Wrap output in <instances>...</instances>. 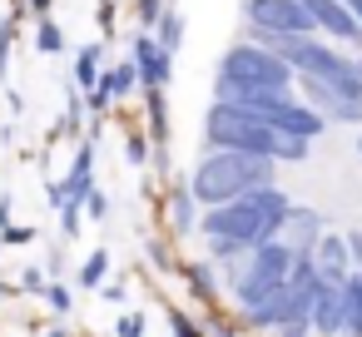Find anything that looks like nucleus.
Returning a JSON list of instances; mask_svg holds the SVG:
<instances>
[{
    "mask_svg": "<svg viewBox=\"0 0 362 337\" xmlns=\"http://www.w3.org/2000/svg\"><path fill=\"white\" fill-rule=\"evenodd\" d=\"M124 292H129V288H124V278H115V283L105 278V288H100V297H105V302H124Z\"/></svg>",
    "mask_w": 362,
    "mask_h": 337,
    "instance_id": "nucleus-29",
    "label": "nucleus"
},
{
    "mask_svg": "<svg viewBox=\"0 0 362 337\" xmlns=\"http://www.w3.org/2000/svg\"><path fill=\"white\" fill-rule=\"evenodd\" d=\"M313 263H317V278L322 283H347L357 273V263L347 253V233H322L317 248H313Z\"/></svg>",
    "mask_w": 362,
    "mask_h": 337,
    "instance_id": "nucleus-12",
    "label": "nucleus"
},
{
    "mask_svg": "<svg viewBox=\"0 0 362 337\" xmlns=\"http://www.w3.org/2000/svg\"><path fill=\"white\" fill-rule=\"evenodd\" d=\"M6 238H11V243H30V238H35V228H25V223H11V228H6Z\"/></svg>",
    "mask_w": 362,
    "mask_h": 337,
    "instance_id": "nucleus-33",
    "label": "nucleus"
},
{
    "mask_svg": "<svg viewBox=\"0 0 362 337\" xmlns=\"http://www.w3.org/2000/svg\"><path fill=\"white\" fill-rule=\"evenodd\" d=\"M45 302H50V312H60V317H65V312L75 307V297H70V288H65V283H50V292H45Z\"/></svg>",
    "mask_w": 362,
    "mask_h": 337,
    "instance_id": "nucleus-27",
    "label": "nucleus"
},
{
    "mask_svg": "<svg viewBox=\"0 0 362 337\" xmlns=\"http://www.w3.org/2000/svg\"><path fill=\"white\" fill-rule=\"evenodd\" d=\"M105 278H110V248H95L85 258V268H80V283L85 288H105Z\"/></svg>",
    "mask_w": 362,
    "mask_h": 337,
    "instance_id": "nucleus-21",
    "label": "nucleus"
},
{
    "mask_svg": "<svg viewBox=\"0 0 362 337\" xmlns=\"http://www.w3.org/2000/svg\"><path fill=\"white\" fill-rule=\"evenodd\" d=\"M21 292H35V297H45V292H50V278H45V268L25 263V273H21Z\"/></svg>",
    "mask_w": 362,
    "mask_h": 337,
    "instance_id": "nucleus-25",
    "label": "nucleus"
},
{
    "mask_svg": "<svg viewBox=\"0 0 362 337\" xmlns=\"http://www.w3.org/2000/svg\"><path fill=\"white\" fill-rule=\"evenodd\" d=\"M218 80L253 85V90H293V85H298V70H293L283 55H273V50H263L258 40L243 35L238 45L223 50V60H218Z\"/></svg>",
    "mask_w": 362,
    "mask_h": 337,
    "instance_id": "nucleus-4",
    "label": "nucleus"
},
{
    "mask_svg": "<svg viewBox=\"0 0 362 337\" xmlns=\"http://www.w3.org/2000/svg\"><path fill=\"white\" fill-rule=\"evenodd\" d=\"M124 154H129V164H149V149H144V139H129V149H124Z\"/></svg>",
    "mask_w": 362,
    "mask_h": 337,
    "instance_id": "nucleus-32",
    "label": "nucleus"
},
{
    "mask_svg": "<svg viewBox=\"0 0 362 337\" xmlns=\"http://www.w3.org/2000/svg\"><path fill=\"white\" fill-rule=\"evenodd\" d=\"M129 55H134V65H139L144 90H164V85H169V75H174V50H164L154 30H134V50H129Z\"/></svg>",
    "mask_w": 362,
    "mask_h": 337,
    "instance_id": "nucleus-10",
    "label": "nucleus"
},
{
    "mask_svg": "<svg viewBox=\"0 0 362 337\" xmlns=\"http://www.w3.org/2000/svg\"><path fill=\"white\" fill-rule=\"evenodd\" d=\"M243 25L278 35H317V20L303 0H243Z\"/></svg>",
    "mask_w": 362,
    "mask_h": 337,
    "instance_id": "nucleus-7",
    "label": "nucleus"
},
{
    "mask_svg": "<svg viewBox=\"0 0 362 337\" xmlns=\"http://www.w3.org/2000/svg\"><path fill=\"white\" fill-rule=\"evenodd\" d=\"M100 55H105V45H80V50H75V80H80L85 95H90V90L100 85V75H105Z\"/></svg>",
    "mask_w": 362,
    "mask_h": 337,
    "instance_id": "nucleus-17",
    "label": "nucleus"
},
{
    "mask_svg": "<svg viewBox=\"0 0 362 337\" xmlns=\"http://www.w3.org/2000/svg\"><path fill=\"white\" fill-rule=\"evenodd\" d=\"M179 273H184V283L199 292V302H218V288H214V268H209V263H179Z\"/></svg>",
    "mask_w": 362,
    "mask_h": 337,
    "instance_id": "nucleus-18",
    "label": "nucleus"
},
{
    "mask_svg": "<svg viewBox=\"0 0 362 337\" xmlns=\"http://www.w3.org/2000/svg\"><path fill=\"white\" fill-rule=\"evenodd\" d=\"M85 213H90V218H105V213H110V203H105V194H100V189L90 194V203H85Z\"/></svg>",
    "mask_w": 362,
    "mask_h": 337,
    "instance_id": "nucleus-30",
    "label": "nucleus"
},
{
    "mask_svg": "<svg viewBox=\"0 0 362 337\" xmlns=\"http://www.w3.org/2000/svg\"><path fill=\"white\" fill-rule=\"evenodd\" d=\"M253 248L248 243H238V238H209V258L214 263H243Z\"/></svg>",
    "mask_w": 362,
    "mask_h": 337,
    "instance_id": "nucleus-22",
    "label": "nucleus"
},
{
    "mask_svg": "<svg viewBox=\"0 0 362 337\" xmlns=\"http://www.w3.org/2000/svg\"><path fill=\"white\" fill-rule=\"evenodd\" d=\"M0 297H11V288H6V283H0Z\"/></svg>",
    "mask_w": 362,
    "mask_h": 337,
    "instance_id": "nucleus-36",
    "label": "nucleus"
},
{
    "mask_svg": "<svg viewBox=\"0 0 362 337\" xmlns=\"http://www.w3.org/2000/svg\"><path fill=\"white\" fill-rule=\"evenodd\" d=\"M35 50H40V55H60V50H65V30H60L50 16L35 20Z\"/></svg>",
    "mask_w": 362,
    "mask_h": 337,
    "instance_id": "nucleus-20",
    "label": "nucleus"
},
{
    "mask_svg": "<svg viewBox=\"0 0 362 337\" xmlns=\"http://www.w3.org/2000/svg\"><path fill=\"white\" fill-rule=\"evenodd\" d=\"M100 85H105V90H110L115 100L134 95V90L144 85V80H139V65H134V55H129V60H115V65H110V70L100 75Z\"/></svg>",
    "mask_w": 362,
    "mask_h": 337,
    "instance_id": "nucleus-16",
    "label": "nucleus"
},
{
    "mask_svg": "<svg viewBox=\"0 0 362 337\" xmlns=\"http://www.w3.org/2000/svg\"><path fill=\"white\" fill-rule=\"evenodd\" d=\"M347 253H352V263L362 268V228H347Z\"/></svg>",
    "mask_w": 362,
    "mask_h": 337,
    "instance_id": "nucleus-31",
    "label": "nucleus"
},
{
    "mask_svg": "<svg viewBox=\"0 0 362 337\" xmlns=\"http://www.w3.org/2000/svg\"><path fill=\"white\" fill-rule=\"evenodd\" d=\"M199 218H204V203L194 199L189 179H174V184H169V228H174V233H194Z\"/></svg>",
    "mask_w": 362,
    "mask_h": 337,
    "instance_id": "nucleus-14",
    "label": "nucleus"
},
{
    "mask_svg": "<svg viewBox=\"0 0 362 337\" xmlns=\"http://www.w3.org/2000/svg\"><path fill=\"white\" fill-rule=\"evenodd\" d=\"M342 337H362V268L347 278V317H342Z\"/></svg>",
    "mask_w": 362,
    "mask_h": 337,
    "instance_id": "nucleus-19",
    "label": "nucleus"
},
{
    "mask_svg": "<svg viewBox=\"0 0 362 337\" xmlns=\"http://www.w3.org/2000/svg\"><path fill=\"white\" fill-rule=\"evenodd\" d=\"M357 154H362V134H357Z\"/></svg>",
    "mask_w": 362,
    "mask_h": 337,
    "instance_id": "nucleus-39",
    "label": "nucleus"
},
{
    "mask_svg": "<svg viewBox=\"0 0 362 337\" xmlns=\"http://www.w3.org/2000/svg\"><path fill=\"white\" fill-rule=\"evenodd\" d=\"M303 6H308V11H313V20H317V35H327V40H337V45L362 50V20L352 16L347 0H303Z\"/></svg>",
    "mask_w": 362,
    "mask_h": 337,
    "instance_id": "nucleus-9",
    "label": "nucleus"
},
{
    "mask_svg": "<svg viewBox=\"0 0 362 337\" xmlns=\"http://www.w3.org/2000/svg\"><path fill=\"white\" fill-rule=\"evenodd\" d=\"M317 238H322L317 208H298V203H293V213H288V223H283V243H288L293 253H313Z\"/></svg>",
    "mask_w": 362,
    "mask_h": 337,
    "instance_id": "nucleus-15",
    "label": "nucleus"
},
{
    "mask_svg": "<svg viewBox=\"0 0 362 337\" xmlns=\"http://www.w3.org/2000/svg\"><path fill=\"white\" fill-rule=\"evenodd\" d=\"M115 332H119V337H144V317H139V312H124V317L115 322Z\"/></svg>",
    "mask_w": 362,
    "mask_h": 337,
    "instance_id": "nucleus-28",
    "label": "nucleus"
},
{
    "mask_svg": "<svg viewBox=\"0 0 362 337\" xmlns=\"http://www.w3.org/2000/svg\"><path fill=\"white\" fill-rule=\"evenodd\" d=\"M223 337H233V332H223Z\"/></svg>",
    "mask_w": 362,
    "mask_h": 337,
    "instance_id": "nucleus-40",
    "label": "nucleus"
},
{
    "mask_svg": "<svg viewBox=\"0 0 362 337\" xmlns=\"http://www.w3.org/2000/svg\"><path fill=\"white\" fill-rule=\"evenodd\" d=\"M288 278H293V248H288L283 238L258 243V248L243 258V268L233 273V307H238V312H248L263 292L283 288Z\"/></svg>",
    "mask_w": 362,
    "mask_h": 337,
    "instance_id": "nucleus-5",
    "label": "nucleus"
},
{
    "mask_svg": "<svg viewBox=\"0 0 362 337\" xmlns=\"http://www.w3.org/2000/svg\"><path fill=\"white\" fill-rule=\"evenodd\" d=\"M30 11H35V20H40V16H50V0H30Z\"/></svg>",
    "mask_w": 362,
    "mask_h": 337,
    "instance_id": "nucleus-34",
    "label": "nucleus"
},
{
    "mask_svg": "<svg viewBox=\"0 0 362 337\" xmlns=\"http://www.w3.org/2000/svg\"><path fill=\"white\" fill-rule=\"evenodd\" d=\"M169 332H174V337H209V332H204L184 307H169Z\"/></svg>",
    "mask_w": 362,
    "mask_h": 337,
    "instance_id": "nucleus-24",
    "label": "nucleus"
},
{
    "mask_svg": "<svg viewBox=\"0 0 362 337\" xmlns=\"http://www.w3.org/2000/svg\"><path fill=\"white\" fill-rule=\"evenodd\" d=\"M347 6H352V16H357V20H362V0H347Z\"/></svg>",
    "mask_w": 362,
    "mask_h": 337,
    "instance_id": "nucleus-35",
    "label": "nucleus"
},
{
    "mask_svg": "<svg viewBox=\"0 0 362 337\" xmlns=\"http://www.w3.org/2000/svg\"><path fill=\"white\" fill-rule=\"evenodd\" d=\"M342 317H347V283H313V327L317 337H342Z\"/></svg>",
    "mask_w": 362,
    "mask_h": 337,
    "instance_id": "nucleus-11",
    "label": "nucleus"
},
{
    "mask_svg": "<svg viewBox=\"0 0 362 337\" xmlns=\"http://www.w3.org/2000/svg\"><path fill=\"white\" fill-rule=\"evenodd\" d=\"M263 184H278V159L243 154V149H204V159L189 174V189H194V199L204 208L243 199V194H253Z\"/></svg>",
    "mask_w": 362,
    "mask_h": 337,
    "instance_id": "nucleus-2",
    "label": "nucleus"
},
{
    "mask_svg": "<svg viewBox=\"0 0 362 337\" xmlns=\"http://www.w3.org/2000/svg\"><path fill=\"white\" fill-rule=\"evenodd\" d=\"M60 194H65V203H80V208L90 203V194H95V139H80L75 164L60 179Z\"/></svg>",
    "mask_w": 362,
    "mask_h": 337,
    "instance_id": "nucleus-13",
    "label": "nucleus"
},
{
    "mask_svg": "<svg viewBox=\"0 0 362 337\" xmlns=\"http://www.w3.org/2000/svg\"><path fill=\"white\" fill-rule=\"evenodd\" d=\"M164 11H169L164 0H139V30H154L164 20Z\"/></svg>",
    "mask_w": 362,
    "mask_h": 337,
    "instance_id": "nucleus-26",
    "label": "nucleus"
},
{
    "mask_svg": "<svg viewBox=\"0 0 362 337\" xmlns=\"http://www.w3.org/2000/svg\"><path fill=\"white\" fill-rule=\"evenodd\" d=\"M204 149H243V154H263V159H278V164H303L313 154V139L278 134L273 124L214 100L209 114H204Z\"/></svg>",
    "mask_w": 362,
    "mask_h": 337,
    "instance_id": "nucleus-1",
    "label": "nucleus"
},
{
    "mask_svg": "<svg viewBox=\"0 0 362 337\" xmlns=\"http://www.w3.org/2000/svg\"><path fill=\"white\" fill-rule=\"evenodd\" d=\"M199 233H204V238H238V243L258 248V243L283 238V223H278V218L258 203V194H243V199H228V203L204 208Z\"/></svg>",
    "mask_w": 362,
    "mask_h": 337,
    "instance_id": "nucleus-3",
    "label": "nucleus"
},
{
    "mask_svg": "<svg viewBox=\"0 0 362 337\" xmlns=\"http://www.w3.org/2000/svg\"><path fill=\"white\" fill-rule=\"evenodd\" d=\"M298 95H303L313 110H322L332 124H362V100H352V95L332 90V85H327V80H317V75H298Z\"/></svg>",
    "mask_w": 362,
    "mask_h": 337,
    "instance_id": "nucleus-8",
    "label": "nucleus"
},
{
    "mask_svg": "<svg viewBox=\"0 0 362 337\" xmlns=\"http://www.w3.org/2000/svg\"><path fill=\"white\" fill-rule=\"evenodd\" d=\"M45 337H65V332H60V327H55V332H45Z\"/></svg>",
    "mask_w": 362,
    "mask_h": 337,
    "instance_id": "nucleus-37",
    "label": "nucleus"
},
{
    "mask_svg": "<svg viewBox=\"0 0 362 337\" xmlns=\"http://www.w3.org/2000/svg\"><path fill=\"white\" fill-rule=\"evenodd\" d=\"M357 75H362V55H357Z\"/></svg>",
    "mask_w": 362,
    "mask_h": 337,
    "instance_id": "nucleus-38",
    "label": "nucleus"
},
{
    "mask_svg": "<svg viewBox=\"0 0 362 337\" xmlns=\"http://www.w3.org/2000/svg\"><path fill=\"white\" fill-rule=\"evenodd\" d=\"M154 35H159L164 50H179V40H184V16H179V11H164V20L154 25Z\"/></svg>",
    "mask_w": 362,
    "mask_h": 337,
    "instance_id": "nucleus-23",
    "label": "nucleus"
},
{
    "mask_svg": "<svg viewBox=\"0 0 362 337\" xmlns=\"http://www.w3.org/2000/svg\"><path fill=\"white\" fill-rule=\"evenodd\" d=\"M298 317H313V288H293V283L263 292V297L243 312V322L258 327V332H278V327H288V322H298Z\"/></svg>",
    "mask_w": 362,
    "mask_h": 337,
    "instance_id": "nucleus-6",
    "label": "nucleus"
}]
</instances>
